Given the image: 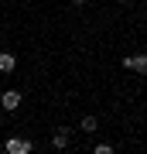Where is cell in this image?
<instances>
[{"label":"cell","instance_id":"1","mask_svg":"<svg viewBox=\"0 0 147 154\" xmlns=\"http://www.w3.org/2000/svg\"><path fill=\"white\" fill-rule=\"evenodd\" d=\"M0 147H4L7 154H31V151H34V144L27 140V137H7Z\"/></svg>","mask_w":147,"mask_h":154},{"label":"cell","instance_id":"2","mask_svg":"<svg viewBox=\"0 0 147 154\" xmlns=\"http://www.w3.org/2000/svg\"><path fill=\"white\" fill-rule=\"evenodd\" d=\"M21 103H24V96H21V89H4V93H0V106H4L7 113H14V110H21Z\"/></svg>","mask_w":147,"mask_h":154},{"label":"cell","instance_id":"3","mask_svg":"<svg viewBox=\"0 0 147 154\" xmlns=\"http://www.w3.org/2000/svg\"><path fill=\"white\" fill-rule=\"evenodd\" d=\"M17 69V55L14 51H0V72H14Z\"/></svg>","mask_w":147,"mask_h":154},{"label":"cell","instance_id":"4","mask_svg":"<svg viewBox=\"0 0 147 154\" xmlns=\"http://www.w3.org/2000/svg\"><path fill=\"white\" fill-rule=\"evenodd\" d=\"M51 147H58V151H62V147H69V130H65V127L51 134Z\"/></svg>","mask_w":147,"mask_h":154},{"label":"cell","instance_id":"5","mask_svg":"<svg viewBox=\"0 0 147 154\" xmlns=\"http://www.w3.org/2000/svg\"><path fill=\"white\" fill-rule=\"evenodd\" d=\"M130 72H137V75H147V55H133V69Z\"/></svg>","mask_w":147,"mask_h":154},{"label":"cell","instance_id":"6","mask_svg":"<svg viewBox=\"0 0 147 154\" xmlns=\"http://www.w3.org/2000/svg\"><path fill=\"white\" fill-rule=\"evenodd\" d=\"M82 130H86V134H96L99 130V120H96V116H82Z\"/></svg>","mask_w":147,"mask_h":154},{"label":"cell","instance_id":"7","mask_svg":"<svg viewBox=\"0 0 147 154\" xmlns=\"http://www.w3.org/2000/svg\"><path fill=\"white\" fill-rule=\"evenodd\" d=\"M93 154H113V144H96Z\"/></svg>","mask_w":147,"mask_h":154},{"label":"cell","instance_id":"8","mask_svg":"<svg viewBox=\"0 0 147 154\" xmlns=\"http://www.w3.org/2000/svg\"><path fill=\"white\" fill-rule=\"evenodd\" d=\"M69 4H75V7H82V4H86V0H69Z\"/></svg>","mask_w":147,"mask_h":154},{"label":"cell","instance_id":"9","mask_svg":"<svg viewBox=\"0 0 147 154\" xmlns=\"http://www.w3.org/2000/svg\"><path fill=\"white\" fill-rule=\"evenodd\" d=\"M120 4H130V0H120Z\"/></svg>","mask_w":147,"mask_h":154}]
</instances>
